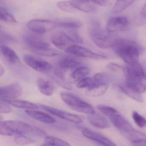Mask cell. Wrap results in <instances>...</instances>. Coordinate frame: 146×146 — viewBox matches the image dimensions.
I'll list each match as a JSON object with an SVG mask.
<instances>
[{
  "mask_svg": "<svg viewBox=\"0 0 146 146\" xmlns=\"http://www.w3.org/2000/svg\"><path fill=\"white\" fill-rule=\"evenodd\" d=\"M82 134L86 138L102 146H118L109 138L87 128L82 129Z\"/></svg>",
  "mask_w": 146,
  "mask_h": 146,
  "instance_id": "4fadbf2b",
  "label": "cell"
},
{
  "mask_svg": "<svg viewBox=\"0 0 146 146\" xmlns=\"http://www.w3.org/2000/svg\"><path fill=\"white\" fill-rule=\"evenodd\" d=\"M40 146H55L53 145H51V144H49V143H47V142H45L43 144H42Z\"/></svg>",
  "mask_w": 146,
  "mask_h": 146,
  "instance_id": "bcb514c9",
  "label": "cell"
},
{
  "mask_svg": "<svg viewBox=\"0 0 146 146\" xmlns=\"http://www.w3.org/2000/svg\"><path fill=\"white\" fill-rule=\"evenodd\" d=\"M145 78H146V75H145Z\"/></svg>",
  "mask_w": 146,
  "mask_h": 146,
  "instance_id": "c3c4849f",
  "label": "cell"
},
{
  "mask_svg": "<svg viewBox=\"0 0 146 146\" xmlns=\"http://www.w3.org/2000/svg\"><path fill=\"white\" fill-rule=\"evenodd\" d=\"M3 40V42H8V41H13V38L12 37L7 35V33H1V41Z\"/></svg>",
  "mask_w": 146,
  "mask_h": 146,
  "instance_id": "ee69618b",
  "label": "cell"
},
{
  "mask_svg": "<svg viewBox=\"0 0 146 146\" xmlns=\"http://www.w3.org/2000/svg\"><path fill=\"white\" fill-rule=\"evenodd\" d=\"M1 100H13L21 96L22 89L19 83H13L1 87Z\"/></svg>",
  "mask_w": 146,
  "mask_h": 146,
  "instance_id": "7c38bea8",
  "label": "cell"
},
{
  "mask_svg": "<svg viewBox=\"0 0 146 146\" xmlns=\"http://www.w3.org/2000/svg\"><path fill=\"white\" fill-rule=\"evenodd\" d=\"M97 108L103 114L109 117L110 118L120 114L119 112L115 108L107 106L100 105L97 106Z\"/></svg>",
  "mask_w": 146,
  "mask_h": 146,
  "instance_id": "d6a6232c",
  "label": "cell"
},
{
  "mask_svg": "<svg viewBox=\"0 0 146 146\" xmlns=\"http://www.w3.org/2000/svg\"><path fill=\"white\" fill-rule=\"evenodd\" d=\"M4 72V70L3 68L2 67V66H1V76H2Z\"/></svg>",
  "mask_w": 146,
  "mask_h": 146,
  "instance_id": "7dc6e473",
  "label": "cell"
},
{
  "mask_svg": "<svg viewBox=\"0 0 146 146\" xmlns=\"http://www.w3.org/2000/svg\"><path fill=\"white\" fill-rule=\"evenodd\" d=\"M97 83L94 78L86 77L78 82L77 84V88H79L90 87L91 86Z\"/></svg>",
  "mask_w": 146,
  "mask_h": 146,
  "instance_id": "8d00e7d4",
  "label": "cell"
},
{
  "mask_svg": "<svg viewBox=\"0 0 146 146\" xmlns=\"http://www.w3.org/2000/svg\"><path fill=\"white\" fill-rule=\"evenodd\" d=\"M15 142L16 144L20 146H25L26 145L33 144L35 142V141L31 138L27 137L25 135H17L15 137Z\"/></svg>",
  "mask_w": 146,
  "mask_h": 146,
  "instance_id": "d590c367",
  "label": "cell"
},
{
  "mask_svg": "<svg viewBox=\"0 0 146 146\" xmlns=\"http://www.w3.org/2000/svg\"><path fill=\"white\" fill-rule=\"evenodd\" d=\"M24 40L31 50L50 47L49 44L45 39L35 35H27Z\"/></svg>",
  "mask_w": 146,
  "mask_h": 146,
  "instance_id": "9a60e30c",
  "label": "cell"
},
{
  "mask_svg": "<svg viewBox=\"0 0 146 146\" xmlns=\"http://www.w3.org/2000/svg\"><path fill=\"white\" fill-rule=\"evenodd\" d=\"M39 106L43 110L48 111L49 113L66 121L77 124H79L83 122L82 119L77 115L71 114L61 110L45 105L39 104Z\"/></svg>",
  "mask_w": 146,
  "mask_h": 146,
  "instance_id": "8fae6325",
  "label": "cell"
},
{
  "mask_svg": "<svg viewBox=\"0 0 146 146\" xmlns=\"http://www.w3.org/2000/svg\"><path fill=\"white\" fill-rule=\"evenodd\" d=\"M93 78L97 83H107L106 82L109 80L108 76L103 73H97L94 75Z\"/></svg>",
  "mask_w": 146,
  "mask_h": 146,
  "instance_id": "f35d334b",
  "label": "cell"
},
{
  "mask_svg": "<svg viewBox=\"0 0 146 146\" xmlns=\"http://www.w3.org/2000/svg\"><path fill=\"white\" fill-rule=\"evenodd\" d=\"M132 117L135 124L141 128L146 127V119L137 111H134L132 114Z\"/></svg>",
  "mask_w": 146,
  "mask_h": 146,
  "instance_id": "e575fe53",
  "label": "cell"
},
{
  "mask_svg": "<svg viewBox=\"0 0 146 146\" xmlns=\"http://www.w3.org/2000/svg\"><path fill=\"white\" fill-rule=\"evenodd\" d=\"M111 122L116 127L123 136L131 142L140 139L137 134H141L136 131L131 123L121 114H118L110 118Z\"/></svg>",
  "mask_w": 146,
  "mask_h": 146,
  "instance_id": "5b68a950",
  "label": "cell"
},
{
  "mask_svg": "<svg viewBox=\"0 0 146 146\" xmlns=\"http://www.w3.org/2000/svg\"><path fill=\"white\" fill-rule=\"evenodd\" d=\"M117 87L119 88V89L122 92L126 94L128 97L134 100L135 101L139 102H142L144 100L143 97L141 94L138 93L133 91L126 86H118Z\"/></svg>",
  "mask_w": 146,
  "mask_h": 146,
  "instance_id": "f1b7e54d",
  "label": "cell"
},
{
  "mask_svg": "<svg viewBox=\"0 0 146 146\" xmlns=\"http://www.w3.org/2000/svg\"><path fill=\"white\" fill-rule=\"evenodd\" d=\"M56 6L59 9L67 13H74L77 10L71 1H60L57 3Z\"/></svg>",
  "mask_w": 146,
  "mask_h": 146,
  "instance_id": "1f68e13d",
  "label": "cell"
},
{
  "mask_svg": "<svg viewBox=\"0 0 146 146\" xmlns=\"http://www.w3.org/2000/svg\"><path fill=\"white\" fill-rule=\"evenodd\" d=\"M51 78L55 82L61 87L68 90L72 89L71 86L65 80L64 73L62 71L55 70L54 74L51 76Z\"/></svg>",
  "mask_w": 146,
  "mask_h": 146,
  "instance_id": "d4e9b609",
  "label": "cell"
},
{
  "mask_svg": "<svg viewBox=\"0 0 146 146\" xmlns=\"http://www.w3.org/2000/svg\"><path fill=\"white\" fill-rule=\"evenodd\" d=\"M37 83L40 92L45 96H51L55 90L54 84L51 82L46 79L39 78L37 80Z\"/></svg>",
  "mask_w": 146,
  "mask_h": 146,
  "instance_id": "ffe728a7",
  "label": "cell"
},
{
  "mask_svg": "<svg viewBox=\"0 0 146 146\" xmlns=\"http://www.w3.org/2000/svg\"><path fill=\"white\" fill-rule=\"evenodd\" d=\"M45 142L55 146H70L68 142L54 136H48L45 137Z\"/></svg>",
  "mask_w": 146,
  "mask_h": 146,
  "instance_id": "836d02e7",
  "label": "cell"
},
{
  "mask_svg": "<svg viewBox=\"0 0 146 146\" xmlns=\"http://www.w3.org/2000/svg\"><path fill=\"white\" fill-rule=\"evenodd\" d=\"M57 28L67 29H77L81 28L83 23L80 21L73 18H62L54 21Z\"/></svg>",
  "mask_w": 146,
  "mask_h": 146,
  "instance_id": "2e32d148",
  "label": "cell"
},
{
  "mask_svg": "<svg viewBox=\"0 0 146 146\" xmlns=\"http://www.w3.org/2000/svg\"><path fill=\"white\" fill-rule=\"evenodd\" d=\"M32 51L37 54L45 56H54L59 55L61 54V52L51 48L50 47L39 49L33 50Z\"/></svg>",
  "mask_w": 146,
  "mask_h": 146,
  "instance_id": "4dcf8cb0",
  "label": "cell"
},
{
  "mask_svg": "<svg viewBox=\"0 0 146 146\" xmlns=\"http://www.w3.org/2000/svg\"><path fill=\"white\" fill-rule=\"evenodd\" d=\"M87 120L92 125L97 128L106 129L111 127L110 123L107 118L99 114L89 115Z\"/></svg>",
  "mask_w": 146,
  "mask_h": 146,
  "instance_id": "e0dca14e",
  "label": "cell"
},
{
  "mask_svg": "<svg viewBox=\"0 0 146 146\" xmlns=\"http://www.w3.org/2000/svg\"><path fill=\"white\" fill-rule=\"evenodd\" d=\"M61 97L64 103L76 111L88 115L95 113L94 108L91 104L73 94L62 92L61 93Z\"/></svg>",
  "mask_w": 146,
  "mask_h": 146,
  "instance_id": "277c9868",
  "label": "cell"
},
{
  "mask_svg": "<svg viewBox=\"0 0 146 146\" xmlns=\"http://www.w3.org/2000/svg\"><path fill=\"white\" fill-rule=\"evenodd\" d=\"M133 146H146V139H138L132 142Z\"/></svg>",
  "mask_w": 146,
  "mask_h": 146,
  "instance_id": "b9f144b4",
  "label": "cell"
},
{
  "mask_svg": "<svg viewBox=\"0 0 146 146\" xmlns=\"http://www.w3.org/2000/svg\"><path fill=\"white\" fill-rule=\"evenodd\" d=\"M126 86L129 89L141 94L145 92V78L132 76H126Z\"/></svg>",
  "mask_w": 146,
  "mask_h": 146,
  "instance_id": "5bb4252c",
  "label": "cell"
},
{
  "mask_svg": "<svg viewBox=\"0 0 146 146\" xmlns=\"http://www.w3.org/2000/svg\"><path fill=\"white\" fill-rule=\"evenodd\" d=\"M110 33L102 30L100 24L96 21L91 22L90 34L93 43L99 48L108 49L112 48L115 39H113Z\"/></svg>",
  "mask_w": 146,
  "mask_h": 146,
  "instance_id": "7a4b0ae2",
  "label": "cell"
},
{
  "mask_svg": "<svg viewBox=\"0 0 146 146\" xmlns=\"http://www.w3.org/2000/svg\"><path fill=\"white\" fill-rule=\"evenodd\" d=\"M71 2L77 10L84 13L92 12L97 6L93 0H72Z\"/></svg>",
  "mask_w": 146,
  "mask_h": 146,
  "instance_id": "d6986e66",
  "label": "cell"
},
{
  "mask_svg": "<svg viewBox=\"0 0 146 146\" xmlns=\"http://www.w3.org/2000/svg\"><path fill=\"white\" fill-rule=\"evenodd\" d=\"M23 59L27 66L37 72L48 73L52 69V66L49 63L34 56L25 55Z\"/></svg>",
  "mask_w": 146,
  "mask_h": 146,
  "instance_id": "52a82bcc",
  "label": "cell"
},
{
  "mask_svg": "<svg viewBox=\"0 0 146 146\" xmlns=\"http://www.w3.org/2000/svg\"><path fill=\"white\" fill-rule=\"evenodd\" d=\"M109 85L107 83H96L87 88L86 94L92 97H98L103 96L107 91Z\"/></svg>",
  "mask_w": 146,
  "mask_h": 146,
  "instance_id": "44dd1931",
  "label": "cell"
},
{
  "mask_svg": "<svg viewBox=\"0 0 146 146\" xmlns=\"http://www.w3.org/2000/svg\"><path fill=\"white\" fill-rule=\"evenodd\" d=\"M65 51L69 54H72L77 56L93 60H105L108 58L105 56L94 53L88 49L75 44L70 46Z\"/></svg>",
  "mask_w": 146,
  "mask_h": 146,
  "instance_id": "9c48e42d",
  "label": "cell"
},
{
  "mask_svg": "<svg viewBox=\"0 0 146 146\" xmlns=\"http://www.w3.org/2000/svg\"><path fill=\"white\" fill-rule=\"evenodd\" d=\"M90 73V68L87 67H79L73 72L71 77L75 82H79L86 77Z\"/></svg>",
  "mask_w": 146,
  "mask_h": 146,
  "instance_id": "83f0119b",
  "label": "cell"
},
{
  "mask_svg": "<svg viewBox=\"0 0 146 146\" xmlns=\"http://www.w3.org/2000/svg\"><path fill=\"white\" fill-rule=\"evenodd\" d=\"M135 0H117L111 12L113 13H121L130 7Z\"/></svg>",
  "mask_w": 146,
  "mask_h": 146,
  "instance_id": "4316f807",
  "label": "cell"
},
{
  "mask_svg": "<svg viewBox=\"0 0 146 146\" xmlns=\"http://www.w3.org/2000/svg\"><path fill=\"white\" fill-rule=\"evenodd\" d=\"M58 64L62 68L67 69L78 67L81 65V63L75 58L66 56L61 59Z\"/></svg>",
  "mask_w": 146,
  "mask_h": 146,
  "instance_id": "484cf974",
  "label": "cell"
},
{
  "mask_svg": "<svg viewBox=\"0 0 146 146\" xmlns=\"http://www.w3.org/2000/svg\"><path fill=\"white\" fill-rule=\"evenodd\" d=\"M27 27L31 31L38 33H45L57 28L54 21L39 19L29 21Z\"/></svg>",
  "mask_w": 146,
  "mask_h": 146,
  "instance_id": "8992f818",
  "label": "cell"
},
{
  "mask_svg": "<svg viewBox=\"0 0 146 146\" xmlns=\"http://www.w3.org/2000/svg\"><path fill=\"white\" fill-rule=\"evenodd\" d=\"M33 129L27 123L20 121L9 120L1 121L0 134L1 135L13 136L31 133Z\"/></svg>",
  "mask_w": 146,
  "mask_h": 146,
  "instance_id": "3957f363",
  "label": "cell"
},
{
  "mask_svg": "<svg viewBox=\"0 0 146 146\" xmlns=\"http://www.w3.org/2000/svg\"><path fill=\"white\" fill-rule=\"evenodd\" d=\"M1 100L16 108L31 110H37L38 109V107L37 105L25 100L15 99H4Z\"/></svg>",
  "mask_w": 146,
  "mask_h": 146,
  "instance_id": "603a6c76",
  "label": "cell"
},
{
  "mask_svg": "<svg viewBox=\"0 0 146 146\" xmlns=\"http://www.w3.org/2000/svg\"><path fill=\"white\" fill-rule=\"evenodd\" d=\"M124 70L126 76H138L145 78L143 67L139 62L128 65Z\"/></svg>",
  "mask_w": 146,
  "mask_h": 146,
  "instance_id": "7402d4cb",
  "label": "cell"
},
{
  "mask_svg": "<svg viewBox=\"0 0 146 146\" xmlns=\"http://www.w3.org/2000/svg\"><path fill=\"white\" fill-rule=\"evenodd\" d=\"M112 48L116 54L127 65L139 62L140 56L144 52L141 45L134 41L125 38L115 39Z\"/></svg>",
  "mask_w": 146,
  "mask_h": 146,
  "instance_id": "6da1fadb",
  "label": "cell"
},
{
  "mask_svg": "<svg viewBox=\"0 0 146 146\" xmlns=\"http://www.w3.org/2000/svg\"><path fill=\"white\" fill-rule=\"evenodd\" d=\"M1 51L3 57L10 64L16 65L20 62L17 54L9 47L3 44L1 45Z\"/></svg>",
  "mask_w": 146,
  "mask_h": 146,
  "instance_id": "cb8c5ba5",
  "label": "cell"
},
{
  "mask_svg": "<svg viewBox=\"0 0 146 146\" xmlns=\"http://www.w3.org/2000/svg\"><path fill=\"white\" fill-rule=\"evenodd\" d=\"M141 14L144 17H146V4H145V6L142 8V10H141Z\"/></svg>",
  "mask_w": 146,
  "mask_h": 146,
  "instance_id": "f6af8a7d",
  "label": "cell"
},
{
  "mask_svg": "<svg viewBox=\"0 0 146 146\" xmlns=\"http://www.w3.org/2000/svg\"><path fill=\"white\" fill-rule=\"evenodd\" d=\"M25 112L27 115L35 120L45 123H52L55 122V119L44 112L35 110H27Z\"/></svg>",
  "mask_w": 146,
  "mask_h": 146,
  "instance_id": "ac0fdd59",
  "label": "cell"
},
{
  "mask_svg": "<svg viewBox=\"0 0 146 146\" xmlns=\"http://www.w3.org/2000/svg\"><path fill=\"white\" fill-rule=\"evenodd\" d=\"M50 40L52 44L57 48L65 51L70 46L75 44L66 32L61 31L54 33L51 36Z\"/></svg>",
  "mask_w": 146,
  "mask_h": 146,
  "instance_id": "ba28073f",
  "label": "cell"
},
{
  "mask_svg": "<svg viewBox=\"0 0 146 146\" xmlns=\"http://www.w3.org/2000/svg\"><path fill=\"white\" fill-rule=\"evenodd\" d=\"M7 103L1 100L0 103V112L1 113H8L11 112L12 109L7 104Z\"/></svg>",
  "mask_w": 146,
  "mask_h": 146,
  "instance_id": "60d3db41",
  "label": "cell"
},
{
  "mask_svg": "<svg viewBox=\"0 0 146 146\" xmlns=\"http://www.w3.org/2000/svg\"><path fill=\"white\" fill-rule=\"evenodd\" d=\"M66 33L75 43H83V39L74 29H69Z\"/></svg>",
  "mask_w": 146,
  "mask_h": 146,
  "instance_id": "74e56055",
  "label": "cell"
},
{
  "mask_svg": "<svg viewBox=\"0 0 146 146\" xmlns=\"http://www.w3.org/2000/svg\"><path fill=\"white\" fill-rule=\"evenodd\" d=\"M93 1L97 5L104 7L109 6L111 3L110 0H93Z\"/></svg>",
  "mask_w": 146,
  "mask_h": 146,
  "instance_id": "7bdbcfd3",
  "label": "cell"
},
{
  "mask_svg": "<svg viewBox=\"0 0 146 146\" xmlns=\"http://www.w3.org/2000/svg\"><path fill=\"white\" fill-rule=\"evenodd\" d=\"M0 19L1 21L8 24H15L17 23L14 16L5 8H0Z\"/></svg>",
  "mask_w": 146,
  "mask_h": 146,
  "instance_id": "f546056e",
  "label": "cell"
},
{
  "mask_svg": "<svg viewBox=\"0 0 146 146\" xmlns=\"http://www.w3.org/2000/svg\"><path fill=\"white\" fill-rule=\"evenodd\" d=\"M106 68L114 72H117L123 69L122 67L120 65L114 62L109 63L106 66Z\"/></svg>",
  "mask_w": 146,
  "mask_h": 146,
  "instance_id": "ab89813d",
  "label": "cell"
},
{
  "mask_svg": "<svg viewBox=\"0 0 146 146\" xmlns=\"http://www.w3.org/2000/svg\"><path fill=\"white\" fill-rule=\"evenodd\" d=\"M129 27V21L124 16L111 17L106 23V29L110 33L123 31L127 30Z\"/></svg>",
  "mask_w": 146,
  "mask_h": 146,
  "instance_id": "30bf717a",
  "label": "cell"
}]
</instances>
